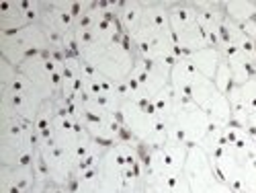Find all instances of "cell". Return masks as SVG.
Listing matches in <instances>:
<instances>
[{
  "label": "cell",
  "instance_id": "ba28073f",
  "mask_svg": "<svg viewBox=\"0 0 256 193\" xmlns=\"http://www.w3.org/2000/svg\"><path fill=\"white\" fill-rule=\"evenodd\" d=\"M188 148L190 146L186 144H172V142L158 148H142L146 173H154L160 177H172L184 173Z\"/></svg>",
  "mask_w": 256,
  "mask_h": 193
},
{
  "label": "cell",
  "instance_id": "5b68a950",
  "mask_svg": "<svg viewBox=\"0 0 256 193\" xmlns=\"http://www.w3.org/2000/svg\"><path fill=\"white\" fill-rule=\"evenodd\" d=\"M168 17L180 56L211 48L193 3H168Z\"/></svg>",
  "mask_w": 256,
  "mask_h": 193
},
{
  "label": "cell",
  "instance_id": "52a82bcc",
  "mask_svg": "<svg viewBox=\"0 0 256 193\" xmlns=\"http://www.w3.org/2000/svg\"><path fill=\"white\" fill-rule=\"evenodd\" d=\"M184 177L190 193H236L213 168L207 152L201 146H190L184 162Z\"/></svg>",
  "mask_w": 256,
  "mask_h": 193
},
{
  "label": "cell",
  "instance_id": "8fae6325",
  "mask_svg": "<svg viewBox=\"0 0 256 193\" xmlns=\"http://www.w3.org/2000/svg\"><path fill=\"white\" fill-rule=\"evenodd\" d=\"M35 173L31 166H0V193H31Z\"/></svg>",
  "mask_w": 256,
  "mask_h": 193
},
{
  "label": "cell",
  "instance_id": "8992f818",
  "mask_svg": "<svg viewBox=\"0 0 256 193\" xmlns=\"http://www.w3.org/2000/svg\"><path fill=\"white\" fill-rule=\"evenodd\" d=\"M50 50H52L50 37L41 23L29 25L12 33H0V54H2V60L10 62L16 68L33 54L50 52Z\"/></svg>",
  "mask_w": 256,
  "mask_h": 193
},
{
  "label": "cell",
  "instance_id": "e0dca14e",
  "mask_svg": "<svg viewBox=\"0 0 256 193\" xmlns=\"http://www.w3.org/2000/svg\"><path fill=\"white\" fill-rule=\"evenodd\" d=\"M123 193H142V187L140 189H125Z\"/></svg>",
  "mask_w": 256,
  "mask_h": 193
},
{
  "label": "cell",
  "instance_id": "30bf717a",
  "mask_svg": "<svg viewBox=\"0 0 256 193\" xmlns=\"http://www.w3.org/2000/svg\"><path fill=\"white\" fill-rule=\"evenodd\" d=\"M37 152L44 160L50 179L56 185H68L74 179V164L72 160L58 148V144L52 140V136L48 138H37Z\"/></svg>",
  "mask_w": 256,
  "mask_h": 193
},
{
  "label": "cell",
  "instance_id": "5bb4252c",
  "mask_svg": "<svg viewBox=\"0 0 256 193\" xmlns=\"http://www.w3.org/2000/svg\"><path fill=\"white\" fill-rule=\"evenodd\" d=\"M222 5L226 17L234 21L238 27H242L244 23L256 17V3H250V0H232V3H222Z\"/></svg>",
  "mask_w": 256,
  "mask_h": 193
},
{
  "label": "cell",
  "instance_id": "3957f363",
  "mask_svg": "<svg viewBox=\"0 0 256 193\" xmlns=\"http://www.w3.org/2000/svg\"><path fill=\"white\" fill-rule=\"evenodd\" d=\"M37 152L35 125L0 103V160L6 166H31Z\"/></svg>",
  "mask_w": 256,
  "mask_h": 193
},
{
  "label": "cell",
  "instance_id": "9c48e42d",
  "mask_svg": "<svg viewBox=\"0 0 256 193\" xmlns=\"http://www.w3.org/2000/svg\"><path fill=\"white\" fill-rule=\"evenodd\" d=\"M46 3H2L0 5V33H12L29 25L41 23Z\"/></svg>",
  "mask_w": 256,
  "mask_h": 193
},
{
  "label": "cell",
  "instance_id": "9a60e30c",
  "mask_svg": "<svg viewBox=\"0 0 256 193\" xmlns=\"http://www.w3.org/2000/svg\"><path fill=\"white\" fill-rule=\"evenodd\" d=\"M213 82H216V87L220 89L222 95L228 97L230 89L234 87V76H232V70H230V64L222 58L220 66H218V72H216V78H213Z\"/></svg>",
  "mask_w": 256,
  "mask_h": 193
},
{
  "label": "cell",
  "instance_id": "2e32d148",
  "mask_svg": "<svg viewBox=\"0 0 256 193\" xmlns=\"http://www.w3.org/2000/svg\"><path fill=\"white\" fill-rule=\"evenodd\" d=\"M46 193H72V189L68 185H56V183H50Z\"/></svg>",
  "mask_w": 256,
  "mask_h": 193
},
{
  "label": "cell",
  "instance_id": "277c9868",
  "mask_svg": "<svg viewBox=\"0 0 256 193\" xmlns=\"http://www.w3.org/2000/svg\"><path fill=\"white\" fill-rule=\"evenodd\" d=\"M119 119L125 132L140 148H158L168 144V130L152 99H123L119 107Z\"/></svg>",
  "mask_w": 256,
  "mask_h": 193
},
{
  "label": "cell",
  "instance_id": "7c38bea8",
  "mask_svg": "<svg viewBox=\"0 0 256 193\" xmlns=\"http://www.w3.org/2000/svg\"><path fill=\"white\" fill-rule=\"evenodd\" d=\"M180 58H184L197 72H201L203 76H207L211 80L216 78L218 66L222 62V54L216 48H205V50H199V52H193V54H184Z\"/></svg>",
  "mask_w": 256,
  "mask_h": 193
},
{
  "label": "cell",
  "instance_id": "6da1fadb",
  "mask_svg": "<svg viewBox=\"0 0 256 193\" xmlns=\"http://www.w3.org/2000/svg\"><path fill=\"white\" fill-rule=\"evenodd\" d=\"M138 58L152 60L164 66H174L180 58L176 41L170 29L168 3H144V17L138 31L130 37Z\"/></svg>",
  "mask_w": 256,
  "mask_h": 193
},
{
  "label": "cell",
  "instance_id": "4fadbf2b",
  "mask_svg": "<svg viewBox=\"0 0 256 193\" xmlns=\"http://www.w3.org/2000/svg\"><path fill=\"white\" fill-rule=\"evenodd\" d=\"M142 17H144V3H123L121 5L117 19H119V25L127 37H132L138 31Z\"/></svg>",
  "mask_w": 256,
  "mask_h": 193
},
{
  "label": "cell",
  "instance_id": "7a4b0ae2",
  "mask_svg": "<svg viewBox=\"0 0 256 193\" xmlns=\"http://www.w3.org/2000/svg\"><path fill=\"white\" fill-rule=\"evenodd\" d=\"M170 87L178 97L190 99L213 119V123H230L232 107L226 95L220 93L216 82L197 72L184 58H178L170 68Z\"/></svg>",
  "mask_w": 256,
  "mask_h": 193
}]
</instances>
